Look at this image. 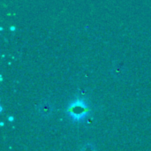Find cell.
Listing matches in <instances>:
<instances>
[{"instance_id":"6da1fadb","label":"cell","mask_w":151,"mask_h":151,"mask_svg":"<svg viewBox=\"0 0 151 151\" xmlns=\"http://www.w3.org/2000/svg\"><path fill=\"white\" fill-rule=\"evenodd\" d=\"M67 111L69 112L71 118L73 119V120L81 121L83 119H85L86 116L88 115V108L87 104L83 100L78 99L70 104Z\"/></svg>"}]
</instances>
